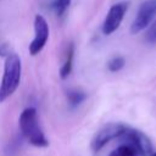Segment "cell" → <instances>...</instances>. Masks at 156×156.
<instances>
[{
	"label": "cell",
	"mask_w": 156,
	"mask_h": 156,
	"mask_svg": "<svg viewBox=\"0 0 156 156\" xmlns=\"http://www.w3.org/2000/svg\"><path fill=\"white\" fill-rule=\"evenodd\" d=\"M22 72L21 58L16 54H10L6 56L4 66V76L0 84V102L10 98L20 85Z\"/></svg>",
	"instance_id": "6da1fadb"
},
{
	"label": "cell",
	"mask_w": 156,
	"mask_h": 156,
	"mask_svg": "<svg viewBox=\"0 0 156 156\" xmlns=\"http://www.w3.org/2000/svg\"><path fill=\"white\" fill-rule=\"evenodd\" d=\"M20 129L22 132V135L32 145L38 147H45L49 145V141L39 126L35 108L28 107L23 110V112L20 116Z\"/></svg>",
	"instance_id": "7a4b0ae2"
},
{
	"label": "cell",
	"mask_w": 156,
	"mask_h": 156,
	"mask_svg": "<svg viewBox=\"0 0 156 156\" xmlns=\"http://www.w3.org/2000/svg\"><path fill=\"white\" fill-rule=\"evenodd\" d=\"M156 16V0H145L136 12V16L132 23L130 32L132 34H136L143 29L147 28Z\"/></svg>",
	"instance_id": "3957f363"
},
{
	"label": "cell",
	"mask_w": 156,
	"mask_h": 156,
	"mask_svg": "<svg viewBox=\"0 0 156 156\" xmlns=\"http://www.w3.org/2000/svg\"><path fill=\"white\" fill-rule=\"evenodd\" d=\"M124 129H126V126L121 123H108L104 126L91 140L93 151H99L112 139L119 138L124 132Z\"/></svg>",
	"instance_id": "277c9868"
},
{
	"label": "cell",
	"mask_w": 156,
	"mask_h": 156,
	"mask_svg": "<svg viewBox=\"0 0 156 156\" xmlns=\"http://www.w3.org/2000/svg\"><path fill=\"white\" fill-rule=\"evenodd\" d=\"M119 138H122L127 143H129L133 146H135L140 156H149V155H151L154 152L152 144H151L150 139L143 132H140L138 129L126 127L124 132L122 133V135Z\"/></svg>",
	"instance_id": "5b68a950"
},
{
	"label": "cell",
	"mask_w": 156,
	"mask_h": 156,
	"mask_svg": "<svg viewBox=\"0 0 156 156\" xmlns=\"http://www.w3.org/2000/svg\"><path fill=\"white\" fill-rule=\"evenodd\" d=\"M127 10H128L127 1H122V2H118V4H115L113 6H111V9L108 10V12L105 17V21L102 23L104 34L108 35L118 29V27L121 26L123 18H124Z\"/></svg>",
	"instance_id": "8992f818"
},
{
	"label": "cell",
	"mask_w": 156,
	"mask_h": 156,
	"mask_svg": "<svg viewBox=\"0 0 156 156\" xmlns=\"http://www.w3.org/2000/svg\"><path fill=\"white\" fill-rule=\"evenodd\" d=\"M34 39L29 44V52L33 56L39 54L44 49L49 39V24L41 15H37L34 18Z\"/></svg>",
	"instance_id": "52a82bcc"
},
{
	"label": "cell",
	"mask_w": 156,
	"mask_h": 156,
	"mask_svg": "<svg viewBox=\"0 0 156 156\" xmlns=\"http://www.w3.org/2000/svg\"><path fill=\"white\" fill-rule=\"evenodd\" d=\"M73 56H74V45L73 43H69L67 49H66V54H65V61L62 63V67L60 69V76L62 79H66L71 71H72V66H73Z\"/></svg>",
	"instance_id": "ba28073f"
},
{
	"label": "cell",
	"mask_w": 156,
	"mask_h": 156,
	"mask_svg": "<svg viewBox=\"0 0 156 156\" xmlns=\"http://www.w3.org/2000/svg\"><path fill=\"white\" fill-rule=\"evenodd\" d=\"M85 99H87V94L84 91H82V90L71 89V90L67 91V101H68V105L72 108L79 106Z\"/></svg>",
	"instance_id": "9c48e42d"
},
{
	"label": "cell",
	"mask_w": 156,
	"mask_h": 156,
	"mask_svg": "<svg viewBox=\"0 0 156 156\" xmlns=\"http://www.w3.org/2000/svg\"><path fill=\"white\" fill-rule=\"evenodd\" d=\"M69 5H71V0H54L51 4V7L56 12V15L61 17L66 12V10L69 7Z\"/></svg>",
	"instance_id": "30bf717a"
},
{
	"label": "cell",
	"mask_w": 156,
	"mask_h": 156,
	"mask_svg": "<svg viewBox=\"0 0 156 156\" xmlns=\"http://www.w3.org/2000/svg\"><path fill=\"white\" fill-rule=\"evenodd\" d=\"M124 65H126V60L122 56H116L108 61L107 68L110 72H118L124 67Z\"/></svg>",
	"instance_id": "8fae6325"
},
{
	"label": "cell",
	"mask_w": 156,
	"mask_h": 156,
	"mask_svg": "<svg viewBox=\"0 0 156 156\" xmlns=\"http://www.w3.org/2000/svg\"><path fill=\"white\" fill-rule=\"evenodd\" d=\"M117 150L119 151V154H121L122 156H140L139 152H138V150H136V147L133 146V145L129 144V143L122 144L121 146L117 147Z\"/></svg>",
	"instance_id": "7c38bea8"
},
{
	"label": "cell",
	"mask_w": 156,
	"mask_h": 156,
	"mask_svg": "<svg viewBox=\"0 0 156 156\" xmlns=\"http://www.w3.org/2000/svg\"><path fill=\"white\" fill-rule=\"evenodd\" d=\"M145 39L150 44H156V22H154L151 24V27L147 29V32L145 34Z\"/></svg>",
	"instance_id": "4fadbf2b"
},
{
	"label": "cell",
	"mask_w": 156,
	"mask_h": 156,
	"mask_svg": "<svg viewBox=\"0 0 156 156\" xmlns=\"http://www.w3.org/2000/svg\"><path fill=\"white\" fill-rule=\"evenodd\" d=\"M10 55V48L7 44H0V56Z\"/></svg>",
	"instance_id": "5bb4252c"
},
{
	"label": "cell",
	"mask_w": 156,
	"mask_h": 156,
	"mask_svg": "<svg viewBox=\"0 0 156 156\" xmlns=\"http://www.w3.org/2000/svg\"><path fill=\"white\" fill-rule=\"evenodd\" d=\"M108 156H122V155H121V154H119V151L116 149V150H113V151H112V152H111Z\"/></svg>",
	"instance_id": "9a60e30c"
},
{
	"label": "cell",
	"mask_w": 156,
	"mask_h": 156,
	"mask_svg": "<svg viewBox=\"0 0 156 156\" xmlns=\"http://www.w3.org/2000/svg\"><path fill=\"white\" fill-rule=\"evenodd\" d=\"M149 156H156V152H155V151H154V152H152V154H151V155H149Z\"/></svg>",
	"instance_id": "2e32d148"
}]
</instances>
